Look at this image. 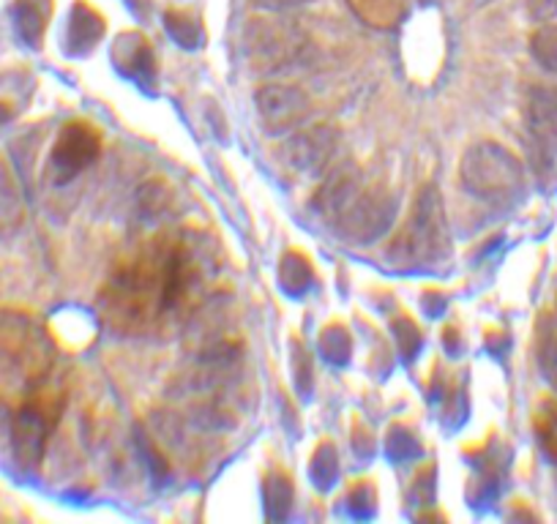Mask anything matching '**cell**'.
<instances>
[{
	"instance_id": "1",
	"label": "cell",
	"mask_w": 557,
	"mask_h": 524,
	"mask_svg": "<svg viewBox=\"0 0 557 524\" xmlns=\"http://www.w3.org/2000/svg\"><path fill=\"white\" fill-rule=\"evenodd\" d=\"M213 274V257L186 235L157 238L128 257L104 292L107 314L123 330H148L184 312Z\"/></svg>"
},
{
	"instance_id": "2",
	"label": "cell",
	"mask_w": 557,
	"mask_h": 524,
	"mask_svg": "<svg viewBox=\"0 0 557 524\" xmlns=\"http://www.w3.org/2000/svg\"><path fill=\"white\" fill-rule=\"evenodd\" d=\"M312 208L342 240L372 244L394 222L396 200L385 186L369 184L361 167L345 162L325 173Z\"/></svg>"
},
{
	"instance_id": "3",
	"label": "cell",
	"mask_w": 557,
	"mask_h": 524,
	"mask_svg": "<svg viewBox=\"0 0 557 524\" xmlns=\"http://www.w3.org/2000/svg\"><path fill=\"white\" fill-rule=\"evenodd\" d=\"M451 254V233H448L446 205L435 184L418 189L405 227L396 233L388 257L401 269H432Z\"/></svg>"
},
{
	"instance_id": "4",
	"label": "cell",
	"mask_w": 557,
	"mask_h": 524,
	"mask_svg": "<svg viewBox=\"0 0 557 524\" xmlns=\"http://www.w3.org/2000/svg\"><path fill=\"white\" fill-rule=\"evenodd\" d=\"M465 191L484 202H513L524 189L519 159L497 142H479L468 148L459 167Z\"/></svg>"
},
{
	"instance_id": "5",
	"label": "cell",
	"mask_w": 557,
	"mask_h": 524,
	"mask_svg": "<svg viewBox=\"0 0 557 524\" xmlns=\"http://www.w3.org/2000/svg\"><path fill=\"white\" fill-rule=\"evenodd\" d=\"M307 36L293 20H251L244 34L246 61L255 72L273 74L290 68L304 55Z\"/></svg>"
},
{
	"instance_id": "6",
	"label": "cell",
	"mask_w": 557,
	"mask_h": 524,
	"mask_svg": "<svg viewBox=\"0 0 557 524\" xmlns=\"http://www.w3.org/2000/svg\"><path fill=\"white\" fill-rule=\"evenodd\" d=\"M255 107L257 117H260V126L265 128V135H290L296 128H301L304 123L312 115V99L304 88L298 85H262L255 93Z\"/></svg>"
},
{
	"instance_id": "7",
	"label": "cell",
	"mask_w": 557,
	"mask_h": 524,
	"mask_svg": "<svg viewBox=\"0 0 557 524\" xmlns=\"http://www.w3.org/2000/svg\"><path fill=\"white\" fill-rule=\"evenodd\" d=\"M339 148V132L334 126L296 128L278 151V159L296 175H320L329 170Z\"/></svg>"
},
{
	"instance_id": "8",
	"label": "cell",
	"mask_w": 557,
	"mask_h": 524,
	"mask_svg": "<svg viewBox=\"0 0 557 524\" xmlns=\"http://www.w3.org/2000/svg\"><path fill=\"white\" fill-rule=\"evenodd\" d=\"M101 151V137L88 123H69L58 135L55 148H52V175L58 184L77 178L83 170L96 162Z\"/></svg>"
},
{
	"instance_id": "9",
	"label": "cell",
	"mask_w": 557,
	"mask_h": 524,
	"mask_svg": "<svg viewBox=\"0 0 557 524\" xmlns=\"http://www.w3.org/2000/svg\"><path fill=\"white\" fill-rule=\"evenodd\" d=\"M524 126L541 153L557 157V85H535L528 90Z\"/></svg>"
},
{
	"instance_id": "10",
	"label": "cell",
	"mask_w": 557,
	"mask_h": 524,
	"mask_svg": "<svg viewBox=\"0 0 557 524\" xmlns=\"http://www.w3.org/2000/svg\"><path fill=\"white\" fill-rule=\"evenodd\" d=\"M47 435V419L45 410L30 404L23 413L17 415V424H14V446L23 462H36L41 457V446H45Z\"/></svg>"
},
{
	"instance_id": "11",
	"label": "cell",
	"mask_w": 557,
	"mask_h": 524,
	"mask_svg": "<svg viewBox=\"0 0 557 524\" xmlns=\"http://www.w3.org/2000/svg\"><path fill=\"white\" fill-rule=\"evenodd\" d=\"M104 34V20L85 3H74L72 17H69V52L79 55L88 52Z\"/></svg>"
},
{
	"instance_id": "12",
	"label": "cell",
	"mask_w": 557,
	"mask_h": 524,
	"mask_svg": "<svg viewBox=\"0 0 557 524\" xmlns=\"http://www.w3.org/2000/svg\"><path fill=\"white\" fill-rule=\"evenodd\" d=\"M50 0H17V3H14V28H17L20 39H23L25 45L39 47L47 28V20H50Z\"/></svg>"
},
{
	"instance_id": "13",
	"label": "cell",
	"mask_w": 557,
	"mask_h": 524,
	"mask_svg": "<svg viewBox=\"0 0 557 524\" xmlns=\"http://www.w3.org/2000/svg\"><path fill=\"white\" fill-rule=\"evenodd\" d=\"M115 63L126 72V77L137 79V74L153 72V55L148 41L139 34H126L115 41Z\"/></svg>"
},
{
	"instance_id": "14",
	"label": "cell",
	"mask_w": 557,
	"mask_h": 524,
	"mask_svg": "<svg viewBox=\"0 0 557 524\" xmlns=\"http://www.w3.org/2000/svg\"><path fill=\"white\" fill-rule=\"evenodd\" d=\"M23 197L12 170L0 162V235H14L23 224Z\"/></svg>"
},
{
	"instance_id": "15",
	"label": "cell",
	"mask_w": 557,
	"mask_h": 524,
	"mask_svg": "<svg viewBox=\"0 0 557 524\" xmlns=\"http://www.w3.org/2000/svg\"><path fill=\"white\" fill-rule=\"evenodd\" d=\"M350 9L372 28H394L405 14V0H350Z\"/></svg>"
},
{
	"instance_id": "16",
	"label": "cell",
	"mask_w": 557,
	"mask_h": 524,
	"mask_svg": "<svg viewBox=\"0 0 557 524\" xmlns=\"http://www.w3.org/2000/svg\"><path fill=\"white\" fill-rule=\"evenodd\" d=\"M539 366L546 383L557 390V320L539 325Z\"/></svg>"
},
{
	"instance_id": "17",
	"label": "cell",
	"mask_w": 557,
	"mask_h": 524,
	"mask_svg": "<svg viewBox=\"0 0 557 524\" xmlns=\"http://www.w3.org/2000/svg\"><path fill=\"white\" fill-rule=\"evenodd\" d=\"M168 34L173 36L181 47H197L195 41H200L195 20H191L189 14L181 12H168Z\"/></svg>"
},
{
	"instance_id": "18",
	"label": "cell",
	"mask_w": 557,
	"mask_h": 524,
	"mask_svg": "<svg viewBox=\"0 0 557 524\" xmlns=\"http://www.w3.org/2000/svg\"><path fill=\"white\" fill-rule=\"evenodd\" d=\"M528 12L535 23H546L557 14V0H528Z\"/></svg>"
},
{
	"instance_id": "19",
	"label": "cell",
	"mask_w": 557,
	"mask_h": 524,
	"mask_svg": "<svg viewBox=\"0 0 557 524\" xmlns=\"http://www.w3.org/2000/svg\"><path fill=\"white\" fill-rule=\"evenodd\" d=\"M262 9H268V12H287V9H296V7H304V3H309V0H257Z\"/></svg>"
},
{
	"instance_id": "20",
	"label": "cell",
	"mask_w": 557,
	"mask_h": 524,
	"mask_svg": "<svg viewBox=\"0 0 557 524\" xmlns=\"http://www.w3.org/2000/svg\"><path fill=\"white\" fill-rule=\"evenodd\" d=\"M549 440L555 442V448H557V410L552 413V421H549Z\"/></svg>"
}]
</instances>
